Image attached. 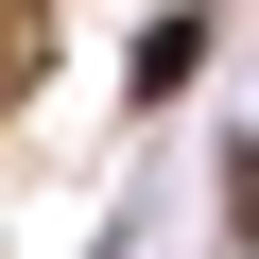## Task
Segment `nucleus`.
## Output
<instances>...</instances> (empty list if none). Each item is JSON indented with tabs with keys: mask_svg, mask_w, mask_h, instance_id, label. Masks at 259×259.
Listing matches in <instances>:
<instances>
[{
	"mask_svg": "<svg viewBox=\"0 0 259 259\" xmlns=\"http://www.w3.org/2000/svg\"><path fill=\"white\" fill-rule=\"evenodd\" d=\"M190 52H207V18H156L139 52H121V69H139V104H173V87H190Z\"/></svg>",
	"mask_w": 259,
	"mask_h": 259,
	"instance_id": "f257e3e1",
	"label": "nucleus"
}]
</instances>
